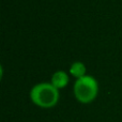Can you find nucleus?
Segmentation results:
<instances>
[{
    "label": "nucleus",
    "instance_id": "1",
    "mask_svg": "<svg viewBox=\"0 0 122 122\" xmlns=\"http://www.w3.org/2000/svg\"><path fill=\"white\" fill-rule=\"evenodd\" d=\"M30 99L36 105L42 108L54 107L59 100V91L51 82H40L32 87Z\"/></svg>",
    "mask_w": 122,
    "mask_h": 122
},
{
    "label": "nucleus",
    "instance_id": "2",
    "mask_svg": "<svg viewBox=\"0 0 122 122\" xmlns=\"http://www.w3.org/2000/svg\"><path fill=\"white\" fill-rule=\"evenodd\" d=\"M74 95L80 103H91L97 97L99 92V85L94 77L91 75H85L77 78L74 84Z\"/></svg>",
    "mask_w": 122,
    "mask_h": 122
},
{
    "label": "nucleus",
    "instance_id": "3",
    "mask_svg": "<svg viewBox=\"0 0 122 122\" xmlns=\"http://www.w3.org/2000/svg\"><path fill=\"white\" fill-rule=\"evenodd\" d=\"M69 82V75L64 71H57L51 77V84L57 89L64 88Z\"/></svg>",
    "mask_w": 122,
    "mask_h": 122
},
{
    "label": "nucleus",
    "instance_id": "4",
    "mask_svg": "<svg viewBox=\"0 0 122 122\" xmlns=\"http://www.w3.org/2000/svg\"><path fill=\"white\" fill-rule=\"evenodd\" d=\"M70 73L73 76H75V77L80 78L82 76H85V74H86V66H85V64L82 62L76 61L70 67Z\"/></svg>",
    "mask_w": 122,
    "mask_h": 122
}]
</instances>
